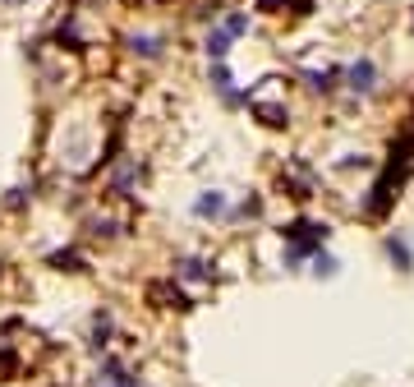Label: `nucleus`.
I'll return each mask as SVG.
<instances>
[{"instance_id": "nucleus-6", "label": "nucleus", "mask_w": 414, "mask_h": 387, "mask_svg": "<svg viewBox=\"0 0 414 387\" xmlns=\"http://www.w3.org/2000/svg\"><path fill=\"white\" fill-rule=\"evenodd\" d=\"M129 51L143 55V60H161V37H129Z\"/></svg>"}, {"instance_id": "nucleus-1", "label": "nucleus", "mask_w": 414, "mask_h": 387, "mask_svg": "<svg viewBox=\"0 0 414 387\" xmlns=\"http://www.w3.org/2000/svg\"><path fill=\"white\" fill-rule=\"evenodd\" d=\"M92 387H138V378L120 360H102V369L92 373Z\"/></svg>"}, {"instance_id": "nucleus-14", "label": "nucleus", "mask_w": 414, "mask_h": 387, "mask_svg": "<svg viewBox=\"0 0 414 387\" xmlns=\"http://www.w3.org/2000/svg\"><path fill=\"white\" fill-rule=\"evenodd\" d=\"M225 33H230V37H240V33H249V18H244V14H230V18H225Z\"/></svg>"}, {"instance_id": "nucleus-11", "label": "nucleus", "mask_w": 414, "mask_h": 387, "mask_svg": "<svg viewBox=\"0 0 414 387\" xmlns=\"http://www.w3.org/2000/svg\"><path fill=\"white\" fill-rule=\"evenodd\" d=\"M180 277H184V282H203V277H207V263H203V258H184V263H180Z\"/></svg>"}, {"instance_id": "nucleus-12", "label": "nucleus", "mask_w": 414, "mask_h": 387, "mask_svg": "<svg viewBox=\"0 0 414 387\" xmlns=\"http://www.w3.org/2000/svg\"><path fill=\"white\" fill-rule=\"evenodd\" d=\"M336 258H331V254H318V258H313V277H336Z\"/></svg>"}, {"instance_id": "nucleus-7", "label": "nucleus", "mask_w": 414, "mask_h": 387, "mask_svg": "<svg viewBox=\"0 0 414 387\" xmlns=\"http://www.w3.org/2000/svg\"><path fill=\"white\" fill-rule=\"evenodd\" d=\"M212 88L221 92V97H225V102H230V106L240 102V92H235V83H230V74H225V65H221V60H216V70H212Z\"/></svg>"}, {"instance_id": "nucleus-13", "label": "nucleus", "mask_w": 414, "mask_h": 387, "mask_svg": "<svg viewBox=\"0 0 414 387\" xmlns=\"http://www.w3.org/2000/svg\"><path fill=\"white\" fill-rule=\"evenodd\" d=\"M51 263H55V267H65V272H83V258H78V254H55Z\"/></svg>"}, {"instance_id": "nucleus-3", "label": "nucleus", "mask_w": 414, "mask_h": 387, "mask_svg": "<svg viewBox=\"0 0 414 387\" xmlns=\"http://www.w3.org/2000/svg\"><path fill=\"white\" fill-rule=\"evenodd\" d=\"M387 258L400 267V272H410V267H414V245L400 235V230H396V235H387Z\"/></svg>"}, {"instance_id": "nucleus-2", "label": "nucleus", "mask_w": 414, "mask_h": 387, "mask_svg": "<svg viewBox=\"0 0 414 387\" xmlns=\"http://www.w3.org/2000/svg\"><path fill=\"white\" fill-rule=\"evenodd\" d=\"M345 79H350V88H354V92L368 97L373 88H378V65H373V60H354L350 70H345Z\"/></svg>"}, {"instance_id": "nucleus-8", "label": "nucleus", "mask_w": 414, "mask_h": 387, "mask_svg": "<svg viewBox=\"0 0 414 387\" xmlns=\"http://www.w3.org/2000/svg\"><path fill=\"white\" fill-rule=\"evenodd\" d=\"M225 51H230V33H225V28H212V33H207V55H212V60H225Z\"/></svg>"}, {"instance_id": "nucleus-4", "label": "nucleus", "mask_w": 414, "mask_h": 387, "mask_svg": "<svg viewBox=\"0 0 414 387\" xmlns=\"http://www.w3.org/2000/svg\"><path fill=\"white\" fill-rule=\"evenodd\" d=\"M193 212H198V217H221V212H225V194H221V189H207V194H198Z\"/></svg>"}, {"instance_id": "nucleus-5", "label": "nucleus", "mask_w": 414, "mask_h": 387, "mask_svg": "<svg viewBox=\"0 0 414 387\" xmlns=\"http://www.w3.org/2000/svg\"><path fill=\"white\" fill-rule=\"evenodd\" d=\"M345 79V70H309V88L313 92H331Z\"/></svg>"}, {"instance_id": "nucleus-9", "label": "nucleus", "mask_w": 414, "mask_h": 387, "mask_svg": "<svg viewBox=\"0 0 414 387\" xmlns=\"http://www.w3.org/2000/svg\"><path fill=\"white\" fill-rule=\"evenodd\" d=\"M106 341H111V318L97 314V323H92V351H106Z\"/></svg>"}, {"instance_id": "nucleus-10", "label": "nucleus", "mask_w": 414, "mask_h": 387, "mask_svg": "<svg viewBox=\"0 0 414 387\" xmlns=\"http://www.w3.org/2000/svg\"><path fill=\"white\" fill-rule=\"evenodd\" d=\"M262 124H272V129H281V124H290V111H281V106H258Z\"/></svg>"}]
</instances>
